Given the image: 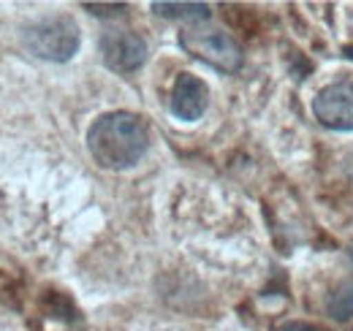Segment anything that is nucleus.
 Instances as JSON below:
<instances>
[{
    "label": "nucleus",
    "mask_w": 353,
    "mask_h": 331,
    "mask_svg": "<svg viewBox=\"0 0 353 331\" xmlns=\"http://www.w3.org/2000/svg\"><path fill=\"white\" fill-rule=\"evenodd\" d=\"M345 57H351L353 60V46H345Z\"/></svg>",
    "instance_id": "obj_12"
},
{
    "label": "nucleus",
    "mask_w": 353,
    "mask_h": 331,
    "mask_svg": "<svg viewBox=\"0 0 353 331\" xmlns=\"http://www.w3.org/2000/svg\"><path fill=\"white\" fill-rule=\"evenodd\" d=\"M326 312L334 321H351L353 318V288H340L334 290L326 301Z\"/></svg>",
    "instance_id": "obj_8"
},
{
    "label": "nucleus",
    "mask_w": 353,
    "mask_h": 331,
    "mask_svg": "<svg viewBox=\"0 0 353 331\" xmlns=\"http://www.w3.org/2000/svg\"><path fill=\"white\" fill-rule=\"evenodd\" d=\"M179 46H182L190 57H196V60L212 66L215 71H223V74L239 71V68H242V60H245L242 46L234 41L228 33H223V30L188 28V30L179 33Z\"/></svg>",
    "instance_id": "obj_3"
},
{
    "label": "nucleus",
    "mask_w": 353,
    "mask_h": 331,
    "mask_svg": "<svg viewBox=\"0 0 353 331\" xmlns=\"http://www.w3.org/2000/svg\"><path fill=\"white\" fill-rule=\"evenodd\" d=\"M79 25L65 17V14H57V17H44L33 25L25 28V46L49 63H65L77 54L79 49Z\"/></svg>",
    "instance_id": "obj_2"
},
{
    "label": "nucleus",
    "mask_w": 353,
    "mask_h": 331,
    "mask_svg": "<svg viewBox=\"0 0 353 331\" xmlns=\"http://www.w3.org/2000/svg\"><path fill=\"white\" fill-rule=\"evenodd\" d=\"M150 147V128L133 112H106L88 130L90 158L106 171L136 166Z\"/></svg>",
    "instance_id": "obj_1"
},
{
    "label": "nucleus",
    "mask_w": 353,
    "mask_h": 331,
    "mask_svg": "<svg viewBox=\"0 0 353 331\" xmlns=\"http://www.w3.org/2000/svg\"><path fill=\"white\" fill-rule=\"evenodd\" d=\"M277 331H323V329H318L312 323H305V321H288V323H283Z\"/></svg>",
    "instance_id": "obj_10"
},
{
    "label": "nucleus",
    "mask_w": 353,
    "mask_h": 331,
    "mask_svg": "<svg viewBox=\"0 0 353 331\" xmlns=\"http://www.w3.org/2000/svg\"><path fill=\"white\" fill-rule=\"evenodd\" d=\"M82 8H88L90 14H98V17H114V14H123L125 6L123 3H112V6H101V3H82Z\"/></svg>",
    "instance_id": "obj_9"
},
{
    "label": "nucleus",
    "mask_w": 353,
    "mask_h": 331,
    "mask_svg": "<svg viewBox=\"0 0 353 331\" xmlns=\"http://www.w3.org/2000/svg\"><path fill=\"white\" fill-rule=\"evenodd\" d=\"M152 11L166 19H188V22H204L212 14L207 3H152Z\"/></svg>",
    "instance_id": "obj_7"
},
{
    "label": "nucleus",
    "mask_w": 353,
    "mask_h": 331,
    "mask_svg": "<svg viewBox=\"0 0 353 331\" xmlns=\"http://www.w3.org/2000/svg\"><path fill=\"white\" fill-rule=\"evenodd\" d=\"M106 68L117 74H133L147 63V41L131 30H106L98 41Z\"/></svg>",
    "instance_id": "obj_5"
},
{
    "label": "nucleus",
    "mask_w": 353,
    "mask_h": 331,
    "mask_svg": "<svg viewBox=\"0 0 353 331\" xmlns=\"http://www.w3.org/2000/svg\"><path fill=\"white\" fill-rule=\"evenodd\" d=\"M345 171H348V179L353 182V155L348 158V161H345Z\"/></svg>",
    "instance_id": "obj_11"
},
{
    "label": "nucleus",
    "mask_w": 353,
    "mask_h": 331,
    "mask_svg": "<svg viewBox=\"0 0 353 331\" xmlns=\"http://www.w3.org/2000/svg\"><path fill=\"white\" fill-rule=\"evenodd\" d=\"M312 114L329 130H353V79H340L318 90Z\"/></svg>",
    "instance_id": "obj_4"
},
{
    "label": "nucleus",
    "mask_w": 353,
    "mask_h": 331,
    "mask_svg": "<svg viewBox=\"0 0 353 331\" xmlns=\"http://www.w3.org/2000/svg\"><path fill=\"white\" fill-rule=\"evenodd\" d=\"M207 106H210L207 82L193 77V74H179L174 87H172V98H169L172 114L182 123H196V120H201Z\"/></svg>",
    "instance_id": "obj_6"
},
{
    "label": "nucleus",
    "mask_w": 353,
    "mask_h": 331,
    "mask_svg": "<svg viewBox=\"0 0 353 331\" xmlns=\"http://www.w3.org/2000/svg\"><path fill=\"white\" fill-rule=\"evenodd\" d=\"M351 258H353V250H351Z\"/></svg>",
    "instance_id": "obj_13"
}]
</instances>
